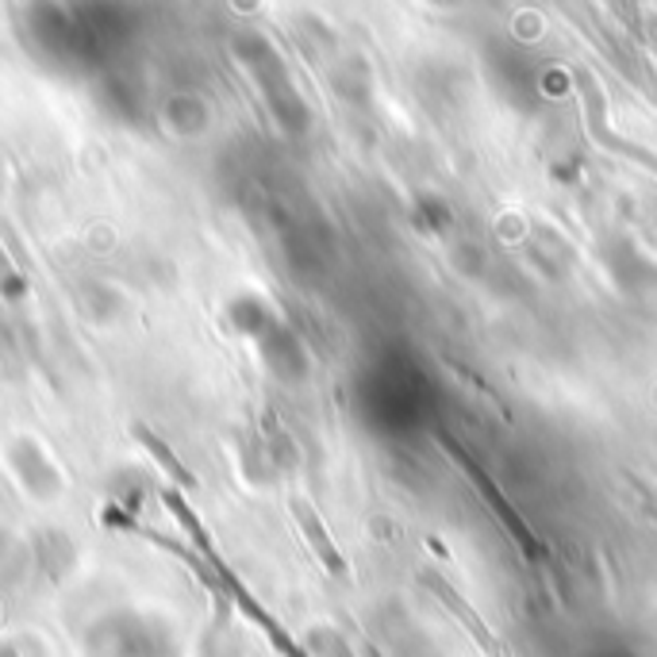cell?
Listing matches in <instances>:
<instances>
[{"label":"cell","mask_w":657,"mask_h":657,"mask_svg":"<svg viewBox=\"0 0 657 657\" xmlns=\"http://www.w3.org/2000/svg\"><path fill=\"white\" fill-rule=\"evenodd\" d=\"M439 442H442V446H446V450H450V457H454V462H457V465H462V469H465V477H469V481H474V485H477V489H481V492H485V500H489V504H492V512H497V515H500V523H504V527H512V535H515V538H519V542H523V550H527V553H538V542H535V538H530V530H527V527H523V523H519V519H515L512 504H507V500H504V497H500V489H497V485H492V481H489V474H485L481 465H477V462H474V457L465 454V450H462V446H457V442H454V439H446V434H439Z\"/></svg>","instance_id":"obj_1"},{"label":"cell","mask_w":657,"mask_h":657,"mask_svg":"<svg viewBox=\"0 0 657 657\" xmlns=\"http://www.w3.org/2000/svg\"><path fill=\"white\" fill-rule=\"evenodd\" d=\"M577 81H581V97H585L588 131H593V139H596V143H600V146H608V151H616V154H626V158L642 162V166H646V169H654V174H657V154L642 151V146L626 143V139H619V135H611V131H608V123H604V97H600V88L593 85V77H588V73L581 70V73H577Z\"/></svg>","instance_id":"obj_2"},{"label":"cell","mask_w":657,"mask_h":657,"mask_svg":"<svg viewBox=\"0 0 657 657\" xmlns=\"http://www.w3.org/2000/svg\"><path fill=\"white\" fill-rule=\"evenodd\" d=\"M231 323L242 331V335L262 338V331H273V312L258 297H239L231 304Z\"/></svg>","instance_id":"obj_4"},{"label":"cell","mask_w":657,"mask_h":657,"mask_svg":"<svg viewBox=\"0 0 657 657\" xmlns=\"http://www.w3.org/2000/svg\"><path fill=\"white\" fill-rule=\"evenodd\" d=\"M427 585H431V588H434V596H439V600L446 604V608L454 611L457 619H462V626H465V631H469V634H474L477 646H481L485 654H489V657H507V649L500 646L497 634H492L489 626H485V619L477 616V611L469 608V604H465L462 596H457L454 588L446 585V581H439V577H434V573H427Z\"/></svg>","instance_id":"obj_3"}]
</instances>
